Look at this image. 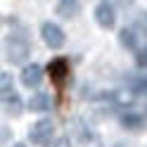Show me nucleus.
Segmentation results:
<instances>
[{"mask_svg":"<svg viewBox=\"0 0 147 147\" xmlns=\"http://www.w3.org/2000/svg\"><path fill=\"white\" fill-rule=\"evenodd\" d=\"M95 19H97V24L102 26V29H112V26L116 24V12H114V5L109 3V0L97 3V7H95Z\"/></svg>","mask_w":147,"mask_h":147,"instance_id":"f03ea898","label":"nucleus"},{"mask_svg":"<svg viewBox=\"0 0 147 147\" xmlns=\"http://www.w3.org/2000/svg\"><path fill=\"white\" fill-rule=\"evenodd\" d=\"M7 57L10 62H22L29 57V43H26L22 36H12L7 40Z\"/></svg>","mask_w":147,"mask_h":147,"instance_id":"20e7f679","label":"nucleus"},{"mask_svg":"<svg viewBox=\"0 0 147 147\" xmlns=\"http://www.w3.org/2000/svg\"><path fill=\"white\" fill-rule=\"evenodd\" d=\"M52 133H55L52 121H50V119H40V121H36V123L31 126L29 138H31V142H36V145H45V142L52 138Z\"/></svg>","mask_w":147,"mask_h":147,"instance_id":"f257e3e1","label":"nucleus"},{"mask_svg":"<svg viewBox=\"0 0 147 147\" xmlns=\"http://www.w3.org/2000/svg\"><path fill=\"white\" fill-rule=\"evenodd\" d=\"M50 74H52V78L57 81V83H62V81L67 78V74H69V67H67V62H64V59H57V62H52V64H50Z\"/></svg>","mask_w":147,"mask_h":147,"instance_id":"6e6552de","label":"nucleus"},{"mask_svg":"<svg viewBox=\"0 0 147 147\" xmlns=\"http://www.w3.org/2000/svg\"><path fill=\"white\" fill-rule=\"evenodd\" d=\"M40 36H43V40L50 45V48H62L64 45V31L59 29L57 24H52V22H45L43 26H40Z\"/></svg>","mask_w":147,"mask_h":147,"instance_id":"7ed1b4c3","label":"nucleus"},{"mask_svg":"<svg viewBox=\"0 0 147 147\" xmlns=\"http://www.w3.org/2000/svg\"><path fill=\"white\" fill-rule=\"evenodd\" d=\"M29 107L33 109V112H48V109L52 107V97H50L48 93H36V95L31 97Z\"/></svg>","mask_w":147,"mask_h":147,"instance_id":"0eeeda50","label":"nucleus"},{"mask_svg":"<svg viewBox=\"0 0 147 147\" xmlns=\"http://www.w3.org/2000/svg\"><path fill=\"white\" fill-rule=\"evenodd\" d=\"M55 10H57V14L62 19H74L81 10V0H59Z\"/></svg>","mask_w":147,"mask_h":147,"instance_id":"423d86ee","label":"nucleus"},{"mask_svg":"<svg viewBox=\"0 0 147 147\" xmlns=\"http://www.w3.org/2000/svg\"><path fill=\"white\" fill-rule=\"evenodd\" d=\"M140 123H142V119H140V116H135V114L123 116V126H128V128H138Z\"/></svg>","mask_w":147,"mask_h":147,"instance_id":"9b49d317","label":"nucleus"},{"mask_svg":"<svg viewBox=\"0 0 147 147\" xmlns=\"http://www.w3.org/2000/svg\"><path fill=\"white\" fill-rule=\"evenodd\" d=\"M121 43L126 45L128 50H135V48H138V38H135V33H133L131 29H123V31H121Z\"/></svg>","mask_w":147,"mask_h":147,"instance_id":"1a4fd4ad","label":"nucleus"},{"mask_svg":"<svg viewBox=\"0 0 147 147\" xmlns=\"http://www.w3.org/2000/svg\"><path fill=\"white\" fill-rule=\"evenodd\" d=\"M12 93V76L10 74H0V97Z\"/></svg>","mask_w":147,"mask_h":147,"instance_id":"9d476101","label":"nucleus"},{"mask_svg":"<svg viewBox=\"0 0 147 147\" xmlns=\"http://www.w3.org/2000/svg\"><path fill=\"white\" fill-rule=\"evenodd\" d=\"M12 147H26V145H22V142H17V145H12Z\"/></svg>","mask_w":147,"mask_h":147,"instance_id":"ddd939ff","label":"nucleus"},{"mask_svg":"<svg viewBox=\"0 0 147 147\" xmlns=\"http://www.w3.org/2000/svg\"><path fill=\"white\" fill-rule=\"evenodd\" d=\"M22 83L26 88H36L43 81V67H38V64H26V67L22 69Z\"/></svg>","mask_w":147,"mask_h":147,"instance_id":"39448f33","label":"nucleus"},{"mask_svg":"<svg viewBox=\"0 0 147 147\" xmlns=\"http://www.w3.org/2000/svg\"><path fill=\"white\" fill-rule=\"evenodd\" d=\"M52 147H71V145H69V140H67V138H59V140L55 142Z\"/></svg>","mask_w":147,"mask_h":147,"instance_id":"f8f14e48","label":"nucleus"}]
</instances>
